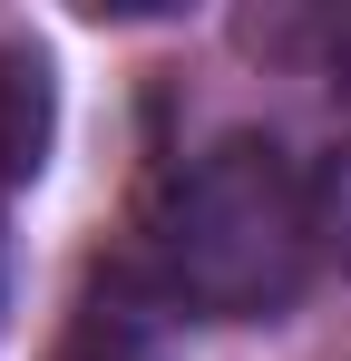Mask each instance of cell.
<instances>
[{"mask_svg":"<svg viewBox=\"0 0 351 361\" xmlns=\"http://www.w3.org/2000/svg\"><path fill=\"white\" fill-rule=\"evenodd\" d=\"M137 264H147L156 302H176V312L273 322L302 302L312 264H322L312 176L273 137H215L156 176L147 215H137Z\"/></svg>","mask_w":351,"mask_h":361,"instance_id":"1","label":"cell"},{"mask_svg":"<svg viewBox=\"0 0 351 361\" xmlns=\"http://www.w3.org/2000/svg\"><path fill=\"white\" fill-rule=\"evenodd\" d=\"M49 137H58V68L39 39L0 30V205L49 166Z\"/></svg>","mask_w":351,"mask_h":361,"instance_id":"2","label":"cell"},{"mask_svg":"<svg viewBox=\"0 0 351 361\" xmlns=\"http://www.w3.org/2000/svg\"><path fill=\"white\" fill-rule=\"evenodd\" d=\"M312 215H322V254H342V264H351V147L312 176Z\"/></svg>","mask_w":351,"mask_h":361,"instance_id":"3","label":"cell"},{"mask_svg":"<svg viewBox=\"0 0 351 361\" xmlns=\"http://www.w3.org/2000/svg\"><path fill=\"white\" fill-rule=\"evenodd\" d=\"M58 361H147V352L117 342V332H78V352H58Z\"/></svg>","mask_w":351,"mask_h":361,"instance_id":"4","label":"cell"}]
</instances>
